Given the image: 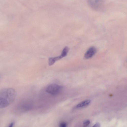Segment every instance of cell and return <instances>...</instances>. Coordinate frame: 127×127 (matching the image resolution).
Wrapping results in <instances>:
<instances>
[{"label": "cell", "mask_w": 127, "mask_h": 127, "mask_svg": "<svg viewBox=\"0 0 127 127\" xmlns=\"http://www.w3.org/2000/svg\"><path fill=\"white\" fill-rule=\"evenodd\" d=\"M87 3L93 10L100 11L103 9L104 3L102 0H87Z\"/></svg>", "instance_id": "cell-2"}, {"label": "cell", "mask_w": 127, "mask_h": 127, "mask_svg": "<svg viewBox=\"0 0 127 127\" xmlns=\"http://www.w3.org/2000/svg\"><path fill=\"white\" fill-rule=\"evenodd\" d=\"M60 126L61 127H65L66 126V124L64 122H62L60 123Z\"/></svg>", "instance_id": "cell-9"}, {"label": "cell", "mask_w": 127, "mask_h": 127, "mask_svg": "<svg viewBox=\"0 0 127 127\" xmlns=\"http://www.w3.org/2000/svg\"><path fill=\"white\" fill-rule=\"evenodd\" d=\"M14 123L13 122L11 123L9 125V127H12L14 125Z\"/></svg>", "instance_id": "cell-11"}, {"label": "cell", "mask_w": 127, "mask_h": 127, "mask_svg": "<svg viewBox=\"0 0 127 127\" xmlns=\"http://www.w3.org/2000/svg\"><path fill=\"white\" fill-rule=\"evenodd\" d=\"M91 102V101L89 99L84 100L77 104L76 107L77 108H80L84 107L88 105Z\"/></svg>", "instance_id": "cell-6"}, {"label": "cell", "mask_w": 127, "mask_h": 127, "mask_svg": "<svg viewBox=\"0 0 127 127\" xmlns=\"http://www.w3.org/2000/svg\"><path fill=\"white\" fill-rule=\"evenodd\" d=\"M62 89V87L58 84H52L48 85L46 88V91L53 95L59 93Z\"/></svg>", "instance_id": "cell-3"}, {"label": "cell", "mask_w": 127, "mask_h": 127, "mask_svg": "<svg viewBox=\"0 0 127 127\" xmlns=\"http://www.w3.org/2000/svg\"><path fill=\"white\" fill-rule=\"evenodd\" d=\"M90 121L89 120H87L84 121L83 123V126L84 127L88 126L90 124Z\"/></svg>", "instance_id": "cell-8"}, {"label": "cell", "mask_w": 127, "mask_h": 127, "mask_svg": "<svg viewBox=\"0 0 127 127\" xmlns=\"http://www.w3.org/2000/svg\"><path fill=\"white\" fill-rule=\"evenodd\" d=\"M96 52V49L94 47L90 48L85 53L84 57L85 59L90 58L94 56Z\"/></svg>", "instance_id": "cell-5"}, {"label": "cell", "mask_w": 127, "mask_h": 127, "mask_svg": "<svg viewBox=\"0 0 127 127\" xmlns=\"http://www.w3.org/2000/svg\"><path fill=\"white\" fill-rule=\"evenodd\" d=\"M100 126V124L98 123H97L95 124L94 126L93 127H99Z\"/></svg>", "instance_id": "cell-10"}, {"label": "cell", "mask_w": 127, "mask_h": 127, "mask_svg": "<svg viewBox=\"0 0 127 127\" xmlns=\"http://www.w3.org/2000/svg\"><path fill=\"white\" fill-rule=\"evenodd\" d=\"M16 96V91L12 88H4L0 91V96L5 99L9 104L14 101Z\"/></svg>", "instance_id": "cell-1"}, {"label": "cell", "mask_w": 127, "mask_h": 127, "mask_svg": "<svg viewBox=\"0 0 127 127\" xmlns=\"http://www.w3.org/2000/svg\"><path fill=\"white\" fill-rule=\"evenodd\" d=\"M9 104V103L7 100L0 96V108L5 107Z\"/></svg>", "instance_id": "cell-7"}, {"label": "cell", "mask_w": 127, "mask_h": 127, "mask_svg": "<svg viewBox=\"0 0 127 127\" xmlns=\"http://www.w3.org/2000/svg\"><path fill=\"white\" fill-rule=\"evenodd\" d=\"M69 49V48L68 46H66L63 49L61 55L57 57L49 58L48 59L49 65H52L56 61L66 56L67 55Z\"/></svg>", "instance_id": "cell-4"}]
</instances>
